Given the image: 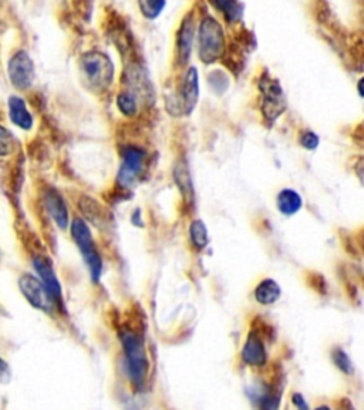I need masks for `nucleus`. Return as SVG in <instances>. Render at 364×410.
<instances>
[{"label": "nucleus", "mask_w": 364, "mask_h": 410, "mask_svg": "<svg viewBox=\"0 0 364 410\" xmlns=\"http://www.w3.org/2000/svg\"><path fill=\"white\" fill-rule=\"evenodd\" d=\"M333 361L336 363V366L341 370V372L348 374V375H352L354 372V367H353V363L350 361V358L343 352V350L337 349L333 352Z\"/></svg>", "instance_id": "nucleus-22"}, {"label": "nucleus", "mask_w": 364, "mask_h": 410, "mask_svg": "<svg viewBox=\"0 0 364 410\" xmlns=\"http://www.w3.org/2000/svg\"><path fill=\"white\" fill-rule=\"evenodd\" d=\"M33 266L37 272V275H39V280L45 285L50 299L53 302H56L57 305L63 306V304H62V298H63L62 286H60L59 280H57V277H56L51 262L47 258L40 257V258H34Z\"/></svg>", "instance_id": "nucleus-9"}, {"label": "nucleus", "mask_w": 364, "mask_h": 410, "mask_svg": "<svg viewBox=\"0 0 364 410\" xmlns=\"http://www.w3.org/2000/svg\"><path fill=\"white\" fill-rule=\"evenodd\" d=\"M117 106H119L120 111L125 115H134L137 113L136 99H134V95L130 93H123L119 95Z\"/></svg>", "instance_id": "nucleus-20"}, {"label": "nucleus", "mask_w": 364, "mask_h": 410, "mask_svg": "<svg viewBox=\"0 0 364 410\" xmlns=\"http://www.w3.org/2000/svg\"><path fill=\"white\" fill-rule=\"evenodd\" d=\"M300 143H302V146H303L304 148H308V150H315V148L319 146V137H317L315 133L308 131V133H304V134L302 135Z\"/></svg>", "instance_id": "nucleus-23"}, {"label": "nucleus", "mask_w": 364, "mask_h": 410, "mask_svg": "<svg viewBox=\"0 0 364 410\" xmlns=\"http://www.w3.org/2000/svg\"><path fill=\"white\" fill-rule=\"evenodd\" d=\"M225 37L222 26L213 17H205L198 30V54L204 63H214L222 57Z\"/></svg>", "instance_id": "nucleus-1"}, {"label": "nucleus", "mask_w": 364, "mask_h": 410, "mask_svg": "<svg viewBox=\"0 0 364 410\" xmlns=\"http://www.w3.org/2000/svg\"><path fill=\"white\" fill-rule=\"evenodd\" d=\"M189 236H191V240H193V242L197 248L206 247V244H208V231H206V227L204 225L202 221L195 220L193 224H191Z\"/></svg>", "instance_id": "nucleus-18"}, {"label": "nucleus", "mask_w": 364, "mask_h": 410, "mask_svg": "<svg viewBox=\"0 0 364 410\" xmlns=\"http://www.w3.org/2000/svg\"><path fill=\"white\" fill-rule=\"evenodd\" d=\"M259 89L262 91V113L267 120L274 122L286 109V99L280 84L275 79H269V76H265L259 82Z\"/></svg>", "instance_id": "nucleus-5"}, {"label": "nucleus", "mask_w": 364, "mask_h": 410, "mask_svg": "<svg viewBox=\"0 0 364 410\" xmlns=\"http://www.w3.org/2000/svg\"><path fill=\"white\" fill-rule=\"evenodd\" d=\"M194 42V17L189 14L182 22L178 34H177V49L181 65H185L189 60L191 49H193Z\"/></svg>", "instance_id": "nucleus-10"}, {"label": "nucleus", "mask_w": 364, "mask_h": 410, "mask_svg": "<svg viewBox=\"0 0 364 410\" xmlns=\"http://www.w3.org/2000/svg\"><path fill=\"white\" fill-rule=\"evenodd\" d=\"M242 359L245 363L252 366H263L266 363V350L259 338L249 335L242 349Z\"/></svg>", "instance_id": "nucleus-14"}, {"label": "nucleus", "mask_w": 364, "mask_h": 410, "mask_svg": "<svg viewBox=\"0 0 364 410\" xmlns=\"http://www.w3.org/2000/svg\"><path fill=\"white\" fill-rule=\"evenodd\" d=\"M46 207L49 209L50 217L59 225L60 229H66L69 225V211L66 203L57 192H49L46 195Z\"/></svg>", "instance_id": "nucleus-13"}, {"label": "nucleus", "mask_w": 364, "mask_h": 410, "mask_svg": "<svg viewBox=\"0 0 364 410\" xmlns=\"http://www.w3.org/2000/svg\"><path fill=\"white\" fill-rule=\"evenodd\" d=\"M19 288H21L23 297L32 306L45 312H50L51 299L39 278L33 277L32 273H23L21 280H19Z\"/></svg>", "instance_id": "nucleus-7"}, {"label": "nucleus", "mask_w": 364, "mask_h": 410, "mask_svg": "<svg viewBox=\"0 0 364 410\" xmlns=\"http://www.w3.org/2000/svg\"><path fill=\"white\" fill-rule=\"evenodd\" d=\"M13 148H14V139L12 133L3 126H0V157H6V155L12 154Z\"/></svg>", "instance_id": "nucleus-21"}, {"label": "nucleus", "mask_w": 364, "mask_h": 410, "mask_svg": "<svg viewBox=\"0 0 364 410\" xmlns=\"http://www.w3.org/2000/svg\"><path fill=\"white\" fill-rule=\"evenodd\" d=\"M145 154L136 147H128L124 152L123 166L119 172V183L123 187H131L141 174Z\"/></svg>", "instance_id": "nucleus-8"}, {"label": "nucleus", "mask_w": 364, "mask_h": 410, "mask_svg": "<svg viewBox=\"0 0 364 410\" xmlns=\"http://www.w3.org/2000/svg\"><path fill=\"white\" fill-rule=\"evenodd\" d=\"M357 90H359V94L361 97H364V77L363 79H360V82L357 83Z\"/></svg>", "instance_id": "nucleus-26"}, {"label": "nucleus", "mask_w": 364, "mask_h": 410, "mask_svg": "<svg viewBox=\"0 0 364 410\" xmlns=\"http://www.w3.org/2000/svg\"><path fill=\"white\" fill-rule=\"evenodd\" d=\"M293 403L299 407V409H308L309 406L304 403V399H303V396L302 395H299V394H295L293 395Z\"/></svg>", "instance_id": "nucleus-25"}, {"label": "nucleus", "mask_w": 364, "mask_h": 410, "mask_svg": "<svg viewBox=\"0 0 364 410\" xmlns=\"http://www.w3.org/2000/svg\"><path fill=\"white\" fill-rule=\"evenodd\" d=\"M121 341L125 352L130 379L134 383V386L141 389L148 374V361L144 345L141 339L136 334H132V332H124L121 335Z\"/></svg>", "instance_id": "nucleus-2"}, {"label": "nucleus", "mask_w": 364, "mask_h": 410, "mask_svg": "<svg viewBox=\"0 0 364 410\" xmlns=\"http://www.w3.org/2000/svg\"><path fill=\"white\" fill-rule=\"evenodd\" d=\"M9 117L10 122L19 128L30 130L33 126V117L27 110L25 100L17 95H12L9 99Z\"/></svg>", "instance_id": "nucleus-12"}, {"label": "nucleus", "mask_w": 364, "mask_h": 410, "mask_svg": "<svg viewBox=\"0 0 364 410\" xmlns=\"http://www.w3.org/2000/svg\"><path fill=\"white\" fill-rule=\"evenodd\" d=\"M199 95V86H198V73L194 67H191L186 71L185 80L182 84V111L189 114L194 110Z\"/></svg>", "instance_id": "nucleus-11"}, {"label": "nucleus", "mask_w": 364, "mask_h": 410, "mask_svg": "<svg viewBox=\"0 0 364 410\" xmlns=\"http://www.w3.org/2000/svg\"><path fill=\"white\" fill-rule=\"evenodd\" d=\"M9 77L19 90H26L34 80V63L26 52H19L9 63Z\"/></svg>", "instance_id": "nucleus-6"}, {"label": "nucleus", "mask_w": 364, "mask_h": 410, "mask_svg": "<svg viewBox=\"0 0 364 410\" xmlns=\"http://www.w3.org/2000/svg\"><path fill=\"white\" fill-rule=\"evenodd\" d=\"M71 236L75 241V244L79 245L83 258L90 269V273L94 281H99L103 272V261L100 253L94 245L91 231L88 225L82 220V218H74L71 223Z\"/></svg>", "instance_id": "nucleus-3"}, {"label": "nucleus", "mask_w": 364, "mask_h": 410, "mask_svg": "<svg viewBox=\"0 0 364 410\" xmlns=\"http://www.w3.org/2000/svg\"><path fill=\"white\" fill-rule=\"evenodd\" d=\"M141 13L148 19H156L165 8V0H138Z\"/></svg>", "instance_id": "nucleus-19"}, {"label": "nucleus", "mask_w": 364, "mask_h": 410, "mask_svg": "<svg viewBox=\"0 0 364 410\" xmlns=\"http://www.w3.org/2000/svg\"><path fill=\"white\" fill-rule=\"evenodd\" d=\"M214 8L221 12L228 23H235L242 17L243 8L238 0H209Z\"/></svg>", "instance_id": "nucleus-16"}, {"label": "nucleus", "mask_w": 364, "mask_h": 410, "mask_svg": "<svg viewBox=\"0 0 364 410\" xmlns=\"http://www.w3.org/2000/svg\"><path fill=\"white\" fill-rule=\"evenodd\" d=\"M82 69L86 80L93 89L104 90L110 86L114 77V66L110 58L101 53H90L83 57Z\"/></svg>", "instance_id": "nucleus-4"}, {"label": "nucleus", "mask_w": 364, "mask_h": 410, "mask_svg": "<svg viewBox=\"0 0 364 410\" xmlns=\"http://www.w3.org/2000/svg\"><path fill=\"white\" fill-rule=\"evenodd\" d=\"M12 379V370L9 365L0 358V383H9Z\"/></svg>", "instance_id": "nucleus-24"}, {"label": "nucleus", "mask_w": 364, "mask_h": 410, "mask_svg": "<svg viewBox=\"0 0 364 410\" xmlns=\"http://www.w3.org/2000/svg\"><path fill=\"white\" fill-rule=\"evenodd\" d=\"M280 297V288L274 280L262 281L255 289V298L263 305H271Z\"/></svg>", "instance_id": "nucleus-17"}, {"label": "nucleus", "mask_w": 364, "mask_h": 410, "mask_svg": "<svg viewBox=\"0 0 364 410\" xmlns=\"http://www.w3.org/2000/svg\"><path fill=\"white\" fill-rule=\"evenodd\" d=\"M278 208L284 216H293L302 208L300 195L293 190H282L278 195Z\"/></svg>", "instance_id": "nucleus-15"}]
</instances>
